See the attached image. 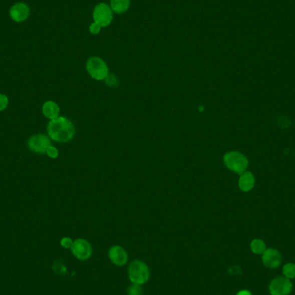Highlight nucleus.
<instances>
[{"label": "nucleus", "mask_w": 295, "mask_h": 295, "mask_svg": "<svg viewBox=\"0 0 295 295\" xmlns=\"http://www.w3.org/2000/svg\"><path fill=\"white\" fill-rule=\"evenodd\" d=\"M47 131L50 139L58 143H68L75 135V125L65 117H58L50 120Z\"/></svg>", "instance_id": "1"}, {"label": "nucleus", "mask_w": 295, "mask_h": 295, "mask_svg": "<svg viewBox=\"0 0 295 295\" xmlns=\"http://www.w3.org/2000/svg\"><path fill=\"white\" fill-rule=\"evenodd\" d=\"M128 275L131 282L142 286L149 280L150 272L148 265L145 262L139 260H135L131 261V264L129 265Z\"/></svg>", "instance_id": "2"}, {"label": "nucleus", "mask_w": 295, "mask_h": 295, "mask_svg": "<svg viewBox=\"0 0 295 295\" xmlns=\"http://www.w3.org/2000/svg\"><path fill=\"white\" fill-rule=\"evenodd\" d=\"M224 163L228 169L236 174H242L248 167V160L239 151H230L224 155Z\"/></svg>", "instance_id": "3"}, {"label": "nucleus", "mask_w": 295, "mask_h": 295, "mask_svg": "<svg viewBox=\"0 0 295 295\" xmlns=\"http://www.w3.org/2000/svg\"><path fill=\"white\" fill-rule=\"evenodd\" d=\"M86 69L91 77L96 81H105L109 75L106 62L98 56H93L87 60Z\"/></svg>", "instance_id": "4"}, {"label": "nucleus", "mask_w": 295, "mask_h": 295, "mask_svg": "<svg viewBox=\"0 0 295 295\" xmlns=\"http://www.w3.org/2000/svg\"><path fill=\"white\" fill-rule=\"evenodd\" d=\"M93 19L101 28L108 27L113 20L112 8L106 3L98 4L93 9Z\"/></svg>", "instance_id": "5"}, {"label": "nucleus", "mask_w": 295, "mask_h": 295, "mask_svg": "<svg viewBox=\"0 0 295 295\" xmlns=\"http://www.w3.org/2000/svg\"><path fill=\"white\" fill-rule=\"evenodd\" d=\"M292 289L293 284L291 279L283 275L273 278L268 285V292L270 295H290Z\"/></svg>", "instance_id": "6"}, {"label": "nucleus", "mask_w": 295, "mask_h": 295, "mask_svg": "<svg viewBox=\"0 0 295 295\" xmlns=\"http://www.w3.org/2000/svg\"><path fill=\"white\" fill-rule=\"evenodd\" d=\"M71 250L73 255L80 261H87L93 255V247L90 242L83 238L74 241Z\"/></svg>", "instance_id": "7"}, {"label": "nucleus", "mask_w": 295, "mask_h": 295, "mask_svg": "<svg viewBox=\"0 0 295 295\" xmlns=\"http://www.w3.org/2000/svg\"><path fill=\"white\" fill-rule=\"evenodd\" d=\"M50 137L44 134H37L29 139V149L31 151L38 154H44L47 152L48 149L51 146V141Z\"/></svg>", "instance_id": "8"}, {"label": "nucleus", "mask_w": 295, "mask_h": 295, "mask_svg": "<svg viewBox=\"0 0 295 295\" xmlns=\"http://www.w3.org/2000/svg\"><path fill=\"white\" fill-rule=\"evenodd\" d=\"M282 256L280 252L274 248H267L261 255V262L264 267L269 269H275L281 265Z\"/></svg>", "instance_id": "9"}, {"label": "nucleus", "mask_w": 295, "mask_h": 295, "mask_svg": "<svg viewBox=\"0 0 295 295\" xmlns=\"http://www.w3.org/2000/svg\"><path fill=\"white\" fill-rule=\"evenodd\" d=\"M108 255L112 263L115 264L117 266H124L127 263V251L121 246H112V248L109 249Z\"/></svg>", "instance_id": "10"}, {"label": "nucleus", "mask_w": 295, "mask_h": 295, "mask_svg": "<svg viewBox=\"0 0 295 295\" xmlns=\"http://www.w3.org/2000/svg\"><path fill=\"white\" fill-rule=\"evenodd\" d=\"M10 16L15 22H24L30 16V8L25 3L15 4L10 10Z\"/></svg>", "instance_id": "11"}, {"label": "nucleus", "mask_w": 295, "mask_h": 295, "mask_svg": "<svg viewBox=\"0 0 295 295\" xmlns=\"http://www.w3.org/2000/svg\"><path fill=\"white\" fill-rule=\"evenodd\" d=\"M255 180L254 174L249 171H245L244 173L240 174L239 180H238V186L240 190L243 193L250 192L254 186H255Z\"/></svg>", "instance_id": "12"}, {"label": "nucleus", "mask_w": 295, "mask_h": 295, "mask_svg": "<svg viewBox=\"0 0 295 295\" xmlns=\"http://www.w3.org/2000/svg\"><path fill=\"white\" fill-rule=\"evenodd\" d=\"M42 111L44 115L50 120L60 117L59 114L61 112L59 106L52 100H49L44 103Z\"/></svg>", "instance_id": "13"}, {"label": "nucleus", "mask_w": 295, "mask_h": 295, "mask_svg": "<svg viewBox=\"0 0 295 295\" xmlns=\"http://www.w3.org/2000/svg\"><path fill=\"white\" fill-rule=\"evenodd\" d=\"M110 7L113 13L124 14L131 7V0H111Z\"/></svg>", "instance_id": "14"}, {"label": "nucleus", "mask_w": 295, "mask_h": 295, "mask_svg": "<svg viewBox=\"0 0 295 295\" xmlns=\"http://www.w3.org/2000/svg\"><path fill=\"white\" fill-rule=\"evenodd\" d=\"M250 249L255 255H262L263 252L267 249V246L263 240L260 238L253 239L250 242Z\"/></svg>", "instance_id": "15"}, {"label": "nucleus", "mask_w": 295, "mask_h": 295, "mask_svg": "<svg viewBox=\"0 0 295 295\" xmlns=\"http://www.w3.org/2000/svg\"><path fill=\"white\" fill-rule=\"evenodd\" d=\"M283 276L286 277L288 279H295V263L288 262L284 264L282 267Z\"/></svg>", "instance_id": "16"}, {"label": "nucleus", "mask_w": 295, "mask_h": 295, "mask_svg": "<svg viewBox=\"0 0 295 295\" xmlns=\"http://www.w3.org/2000/svg\"><path fill=\"white\" fill-rule=\"evenodd\" d=\"M128 295H142L143 294V289L141 287V285L138 284H132L131 286H129L127 289Z\"/></svg>", "instance_id": "17"}, {"label": "nucleus", "mask_w": 295, "mask_h": 295, "mask_svg": "<svg viewBox=\"0 0 295 295\" xmlns=\"http://www.w3.org/2000/svg\"><path fill=\"white\" fill-rule=\"evenodd\" d=\"M8 105H9L8 97L3 94V93H0V112L6 110Z\"/></svg>", "instance_id": "18"}, {"label": "nucleus", "mask_w": 295, "mask_h": 295, "mask_svg": "<svg viewBox=\"0 0 295 295\" xmlns=\"http://www.w3.org/2000/svg\"><path fill=\"white\" fill-rule=\"evenodd\" d=\"M46 154L51 159H56L59 156L58 149H56V147L52 146V145L48 149Z\"/></svg>", "instance_id": "19"}, {"label": "nucleus", "mask_w": 295, "mask_h": 295, "mask_svg": "<svg viewBox=\"0 0 295 295\" xmlns=\"http://www.w3.org/2000/svg\"><path fill=\"white\" fill-rule=\"evenodd\" d=\"M102 28L100 27V25H98L97 23L93 22L89 25V32L91 34L98 35L100 34V31H101Z\"/></svg>", "instance_id": "20"}, {"label": "nucleus", "mask_w": 295, "mask_h": 295, "mask_svg": "<svg viewBox=\"0 0 295 295\" xmlns=\"http://www.w3.org/2000/svg\"><path fill=\"white\" fill-rule=\"evenodd\" d=\"M73 243H74V241H73L70 237H68V236L63 237V238L61 240V245H62L63 248H71L72 246H73Z\"/></svg>", "instance_id": "21"}, {"label": "nucleus", "mask_w": 295, "mask_h": 295, "mask_svg": "<svg viewBox=\"0 0 295 295\" xmlns=\"http://www.w3.org/2000/svg\"><path fill=\"white\" fill-rule=\"evenodd\" d=\"M278 123H279V125L281 128H288L291 125V122L286 117H280L278 119Z\"/></svg>", "instance_id": "22"}, {"label": "nucleus", "mask_w": 295, "mask_h": 295, "mask_svg": "<svg viewBox=\"0 0 295 295\" xmlns=\"http://www.w3.org/2000/svg\"><path fill=\"white\" fill-rule=\"evenodd\" d=\"M105 81H106V84L109 85L110 87H113V86H116V85L118 84V81H117L115 76L110 75V74H109L108 76L106 77Z\"/></svg>", "instance_id": "23"}, {"label": "nucleus", "mask_w": 295, "mask_h": 295, "mask_svg": "<svg viewBox=\"0 0 295 295\" xmlns=\"http://www.w3.org/2000/svg\"><path fill=\"white\" fill-rule=\"evenodd\" d=\"M236 295H253L252 292L248 290V289H242L240 290L239 292H237Z\"/></svg>", "instance_id": "24"}]
</instances>
